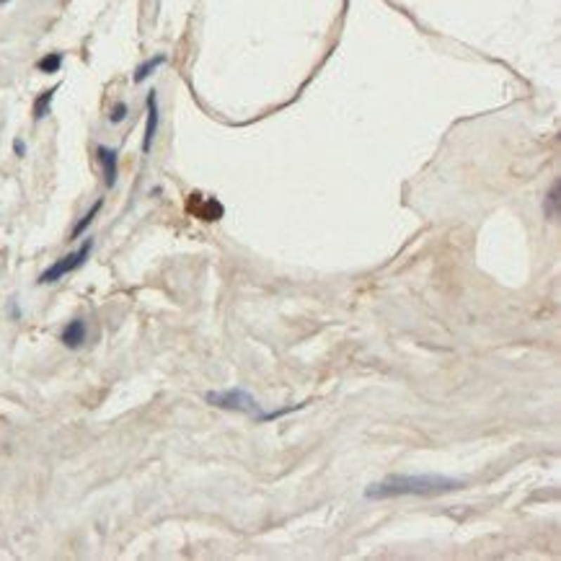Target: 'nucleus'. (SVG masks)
I'll return each mask as SVG.
<instances>
[{"label":"nucleus","mask_w":561,"mask_h":561,"mask_svg":"<svg viewBox=\"0 0 561 561\" xmlns=\"http://www.w3.org/2000/svg\"><path fill=\"white\" fill-rule=\"evenodd\" d=\"M463 479H453L445 473H391L383 481H375L365 489V499L383 502L399 497H440L448 491L463 489Z\"/></svg>","instance_id":"1"},{"label":"nucleus","mask_w":561,"mask_h":561,"mask_svg":"<svg viewBox=\"0 0 561 561\" xmlns=\"http://www.w3.org/2000/svg\"><path fill=\"white\" fill-rule=\"evenodd\" d=\"M205 401H207L209 406H215V409L238 411V414H249V417L257 419V422H266V411L262 409V404H259L249 391H243V388L209 391V393H205Z\"/></svg>","instance_id":"2"},{"label":"nucleus","mask_w":561,"mask_h":561,"mask_svg":"<svg viewBox=\"0 0 561 561\" xmlns=\"http://www.w3.org/2000/svg\"><path fill=\"white\" fill-rule=\"evenodd\" d=\"M91 251H94V240H83V246H80L78 251H72V254H67V257L57 259L55 264L47 266L44 272L39 274V285H52V282H60L63 277H67V274L78 272L80 266L86 264V259L91 257Z\"/></svg>","instance_id":"3"},{"label":"nucleus","mask_w":561,"mask_h":561,"mask_svg":"<svg viewBox=\"0 0 561 561\" xmlns=\"http://www.w3.org/2000/svg\"><path fill=\"white\" fill-rule=\"evenodd\" d=\"M158 94L150 91L148 94V120H145V135H143V153H150L153 140H155V132H158Z\"/></svg>","instance_id":"4"},{"label":"nucleus","mask_w":561,"mask_h":561,"mask_svg":"<svg viewBox=\"0 0 561 561\" xmlns=\"http://www.w3.org/2000/svg\"><path fill=\"white\" fill-rule=\"evenodd\" d=\"M86 339H89V326H86V321L83 318L70 321L63 329V334H60V342H63L67 349H80V347L86 344Z\"/></svg>","instance_id":"5"},{"label":"nucleus","mask_w":561,"mask_h":561,"mask_svg":"<svg viewBox=\"0 0 561 561\" xmlns=\"http://www.w3.org/2000/svg\"><path fill=\"white\" fill-rule=\"evenodd\" d=\"M98 160H101V169H104V181L106 186L112 189L117 184V176H120V153L114 148H98Z\"/></svg>","instance_id":"6"},{"label":"nucleus","mask_w":561,"mask_h":561,"mask_svg":"<svg viewBox=\"0 0 561 561\" xmlns=\"http://www.w3.org/2000/svg\"><path fill=\"white\" fill-rule=\"evenodd\" d=\"M163 63H166V55H155V57H150V60H145V63L135 70V75H132V78H135V83H143L145 78H150L153 72L158 70Z\"/></svg>","instance_id":"7"},{"label":"nucleus","mask_w":561,"mask_h":561,"mask_svg":"<svg viewBox=\"0 0 561 561\" xmlns=\"http://www.w3.org/2000/svg\"><path fill=\"white\" fill-rule=\"evenodd\" d=\"M101 205H104V200H98V202H94V205H91L89 212H86V215H83L78 220V223H75V228H72V233H70V238H80V236H83V231H86V228H89V225L94 223V220H96Z\"/></svg>","instance_id":"8"},{"label":"nucleus","mask_w":561,"mask_h":561,"mask_svg":"<svg viewBox=\"0 0 561 561\" xmlns=\"http://www.w3.org/2000/svg\"><path fill=\"white\" fill-rule=\"evenodd\" d=\"M57 94V86H52L49 91H44L39 98H37V104H34V120H44L49 114V104H52V98Z\"/></svg>","instance_id":"9"},{"label":"nucleus","mask_w":561,"mask_h":561,"mask_svg":"<svg viewBox=\"0 0 561 561\" xmlns=\"http://www.w3.org/2000/svg\"><path fill=\"white\" fill-rule=\"evenodd\" d=\"M60 65H63V55H60V52H52V55L41 57L37 67H39L41 72H57L60 70Z\"/></svg>","instance_id":"10"},{"label":"nucleus","mask_w":561,"mask_h":561,"mask_svg":"<svg viewBox=\"0 0 561 561\" xmlns=\"http://www.w3.org/2000/svg\"><path fill=\"white\" fill-rule=\"evenodd\" d=\"M546 215L548 217L559 215V184H553L551 192H548V197H546Z\"/></svg>","instance_id":"11"},{"label":"nucleus","mask_w":561,"mask_h":561,"mask_svg":"<svg viewBox=\"0 0 561 561\" xmlns=\"http://www.w3.org/2000/svg\"><path fill=\"white\" fill-rule=\"evenodd\" d=\"M129 114V109H127V104H114V109H112V114H109V122H112V124H120L122 120H124V117H127Z\"/></svg>","instance_id":"12"},{"label":"nucleus","mask_w":561,"mask_h":561,"mask_svg":"<svg viewBox=\"0 0 561 561\" xmlns=\"http://www.w3.org/2000/svg\"><path fill=\"white\" fill-rule=\"evenodd\" d=\"M13 148H16V155H24V153H26V145L21 143V140H16V143H13Z\"/></svg>","instance_id":"13"},{"label":"nucleus","mask_w":561,"mask_h":561,"mask_svg":"<svg viewBox=\"0 0 561 561\" xmlns=\"http://www.w3.org/2000/svg\"><path fill=\"white\" fill-rule=\"evenodd\" d=\"M0 3H8V0H0Z\"/></svg>","instance_id":"14"}]
</instances>
